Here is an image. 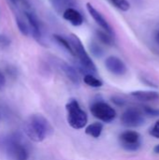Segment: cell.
Listing matches in <instances>:
<instances>
[{
	"label": "cell",
	"instance_id": "obj_25",
	"mask_svg": "<svg viewBox=\"0 0 159 160\" xmlns=\"http://www.w3.org/2000/svg\"><path fill=\"white\" fill-rule=\"evenodd\" d=\"M6 84V78L5 75L0 71V88H3Z\"/></svg>",
	"mask_w": 159,
	"mask_h": 160
},
{
	"label": "cell",
	"instance_id": "obj_15",
	"mask_svg": "<svg viewBox=\"0 0 159 160\" xmlns=\"http://www.w3.org/2000/svg\"><path fill=\"white\" fill-rule=\"evenodd\" d=\"M102 129H103V125L97 122V123H94L88 126L85 129V133L94 138H98L101 135Z\"/></svg>",
	"mask_w": 159,
	"mask_h": 160
},
{
	"label": "cell",
	"instance_id": "obj_29",
	"mask_svg": "<svg viewBox=\"0 0 159 160\" xmlns=\"http://www.w3.org/2000/svg\"><path fill=\"white\" fill-rule=\"evenodd\" d=\"M156 40H157V42L159 44V32L157 34V37H156Z\"/></svg>",
	"mask_w": 159,
	"mask_h": 160
},
{
	"label": "cell",
	"instance_id": "obj_6",
	"mask_svg": "<svg viewBox=\"0 0 159 160\" xmlns=\"http://www.w3.org/2000/svg\"><path fill=\"white\" fill-rule=\"evenodd\" d=\"M121 122L128 128H137L144 124L143 112L137 108L127 109L121 116Z\"/></svg>",
	"mask_w": 159,
	"mask_h": 160
},
{
	"label": "cell",
	"instance_id": "obj_8",
	"mask_svg": "<svg viewBox=\"0 0 159 160\" xmlns=\"http://www.w3.org/2000/svg\"><path fill=\"white\" fill-rule=\"evenodd\" d=\"M107 69L114 75H124L127 72V67L125 63L116 56H109L105 61Z\"/></svg>",
	"mask_w": 159,
	"mask_h": 160
},
{
	"label": "cell",
	"instance_id": "obj_16",
	"mask_svg": "<svg viewBox=\"0 0 159 160\" xmlns=\"http://www.w3.org/2000/svg\"><path fill=\"white\" fill-rule=\"evenodd\" d=\"M53 38H54L55 41H56L58 44H60L61 46H63V47L71 54V55L75 56L74 50H73V48H72L71 43H70L69 40H67V38H63V37H61V36H59V35H53Z\"/></svg>",
	"mask_w": 159,
	"mask_h": 160
},
{
	"label": "cell",
	"instance_id": "obj_11",
	"mask_svg": "<svg viewBox=\"0 0 159 160\" xmlns=\"http://www.w3.org/2000/svg\"><path fill=\"white\" fill-rule=\"evenodd\" d=\"M63 18L68 21L74 26H80L83 22V17L80 11L73 8H69L63 13Z\"/></svg>",
	"mask_w": 159,
	"mask_h": 160
},
{
	"label": "cell",
	"instance_id": "obj_9",
	"mask_svg": "<svg viewBox=\"0 0 159 160\" xmlns=\"http://www.w3.org/2000/svg\"><path fill=\"white\" fill-rule=\"evenodd\" d=\"M86 8L89 12V14L91 15V17L94 19V21L98 24V26L101 27V29H103L104 31H106L107 33L112 35V30L111 25L109 24V22H107V20L103 17V15L95 8V7L91 4V3H87L86 4Z\"/></svg>",
	"mask_w": 159,
	"mask_h": 160
},
{
	"label": "cell",
	"instance_id": "obj_14",
	"mask_svg": "<svg viewBox=\"0 0 159 160\" xmlns=\"http://www.w3.org/2000/svg\"><path fill=\"white\" fill-rule=\"evenodd\" d=\"M54 9L58 13H64L65 10L71 8L74 5V0H52Z\"/></svg>",
	"mask_w": 159,
	"mask_h": 160
},
{
	"label": "cell",
	"instance_id": "obj_17",
	"mask_svg": "<svg viewBox=\"0 0 159 160\" xmlns=\"http://www.w3.org/2000/svg\"><path fill=\"white\" fill-rule=\"evenodd\" d=\"M97 37L98 38V40L106 45H112L113 43V39H112V35L107 33L106 31H101V30H97Z\"/></svg>",
	"mask_w": 159,
	"mask_h": 160
},
{
	"label": "cell",
	"instance_id": "obj_21",
	"mask_svg": "<svg viewBox=\"0 0 159 160\" xmlns=\"http://www.w3.org/2000/svg\"><path fill=\"white\" fill-rule=\"evenodd\" d=\"M90 51L91 52L96 56V57H101L103 55V49L100 47V45H98L96 42H91L90 44Z\"/></svg>",
	"mask_w": 159,
	"mask_h": 160
},
{
	"label": "cell",
	"instance_id": "obj_4",
	"mask_svg": "<svg viewBox=\"0 0 159 160\" xmlns=\"http://www.w3.org/2000/svg\"><path fill=\"white\" fill-rule=\"evenodd\" d=\"M67 112V122L69 126L75 129H81L87 124V115L83 110H82L79 102L75 99H71L66 105Z\"/></svg>",
	"mask_w": 159,
	"mask_h": 160
},
{
	"label": "cell",
	"instance_id": "obj_1",
	"mask_svg": "<svg viewBox=\"0 0 159 160\" xmlns=\"http://www.w3.org/2000/svg\"><path fill=\"white\" fill-rule=\"evenodd\" d=\"M53 128L50 122L41 114H33L29 116L24 123V132L33 142H40L50 136Z\"/></svg>",
	"mask_w": 159,
	"mask_h": 160
},
{
	"label": "cell",
	"instance_id": "obj_20",
	"mask_svg": "<svg viewBox=\"0 0 159 160\" xmlns=\"http://www.w3.org/2000/svg\"><path fill=\"white\" fill-rule=\"evenodd\" d=\"M16 22H17V26H18L19 30L22 32V34L24 36H27L30 32V27H29V25H27L26 22L23 19H22L21 17L17 16Z\"/></svg>",
	"mask_w": 159,
	"mask_h": 160
},
{
	"label": "cell",
	"instance_id": "obj_18",
	"mask_svg": "<svg viewBox=\"0 0 159 160\" xmlns=\"http://www.w3.org/2000/svg\"><path fill=\"white\" fill-rule=\"evenodd\" d=\"M83 82H84L87 85L92 86V87H101L102 84H103V82H102L100 80L97 79V78H96L94 75H92V74H85V76H84V78H83Z\"/></svg>",
	"mask_w": 159,
	"mask_h": 160
},
{
	"label": "cell",
	"instance_id": "obj_24",
	"mask_svg": "<svg viewBox=\"0 0 159 160\" xmlns=\"http://www.w3.org/2000/svg\"><path fill=\"white\" fill-rule=\"evenodd\" d=\"M0 44L3 46H8L10 44V39L5 35H0Z\"/></svg>",
	"mask_w": 159,
	"mask_h": 160
},
{
	"label": "cell",
	"instance_id": "obj_2",
	"mask_svg": "<svg viewBox=\"0 0 159 160\" xmlns=\"http://www.w3.org/2000/svg\"><path fill=\"white\" fill-rule=\"evenodd\" d=\"M1 147L10 160H27L29 158L27 146L17 133L4 137L1 141Z\"/></svg>",
	"mask_w": 159,
	"mask_h": 160
},
{
	"label": "cell",
	"instance_id": "obj_27",
	"mask_svg": "<svg viewBox=\"0 0 159 160\" xmlns=\"http://www.w3.org/2000/svg\"><path fill=\"white\" fill-rule=\"evenodd\" d=\"M14 6H17L19 3H21V2H24V0H9Z\"/></svg>",
	"mask_w": 159,
	"mask_h": 160
},
{
	"label": "cell",
	"instance_id": "obj_30",
	"mask_svg": "<svg viewBox=\"0 0 159 160\" xmlns=\"http://www.w3.org/2000/svg\"><path fill=\"white\" fill-rule=\"evenodd\" d=\"M0 120H1V112H0Z\"/></svg>",
	"mask_w": 159,
	"mask_h": 160
},
{
	"label": "cell",
	"instance_id": "obj_26",
	"mask_svg": "<svg viewBox=\"0 0 159 160\" xmlns=\"http://www.w3.org/2000/svg\"><path fill=\"white\" fill-rule=\"evenodd\" d=\"M112 101L117 105H123L124 104V101L119 98H112Z\"/></svg>",
	"mask_w": 159,
	"mask_h": 160
},
{
	"label": "cell",
	"instance_id": "obj_3",
	"mask_svg": "<svg viewBox=\"0 0 159 160\" xmlns=\"http://www.w3.org/2000/svg\"><path fill=\"white\" fill-rule=\"evenodd\" d=\"M69 41L71 43V46L74 50L75 52V56L78 57L81 66L87 71L89 72V74H96L97 73V67L95 65V63L93 62V60L91 59V57L89 56L88 52H86L83 44L82 43L81 39L75 35V34H71L69 37Z\"/></svg>",
	"mask_w": 159,
	"mask_h": 160
},
{
	"label": "cell",
	"instance_id": "obj_22",
	"mask_svg": "<svg viewBox=\"0 0 159 160\" xmlns=\"http://www.w3.org/2000/svg\"><path fill=\"white\" fill-rule=\"evenodd\" d=\"M143 112L149 116H153V117L159 116V109H155V108H152L149 106H144Z\"/></svg>",
	"mask_w": 159,
	"mask_h": 160
},
{
	"label": "cell",
	"instance_id": "obj_23",
	"mask_svg": "<svg viewBox=\"0 0 159 160\" xmlns=\"http://www.w3.org/2000/svg\"><path fill=\"white\" fill-rule=\"evenodd\" d=\"M150 134H151V136L159 139V120L155 124V126H154L153 128L151 129Z\"/></svg>",
	"mask_w": 159,
	"mask_h": 160
},
{
	"label": "cell",
	"instance_id": "obj_10",
	"mask_svg": "<svg viewBox=\"0 0 159 160\" xmlns=\"http://www.w3.org/2000/svg\"><path fill=\"white\" fill-rule=\"evenodd\" d=\"M25 16L27 19V22L29 24L30 27V31L33 35V37L39 40L41 38V31H40V25H39V22L37 18V16L30 11H25Z\"/></svg>",
	"mask_w": 159,
	"mask_h": 160
},
{
	"label": "cell",
	"instance_id": "obj_12",
	"mask_svg": "<svg viewBox=\"0 0 159 160\" xmlns=\"http://www.w3.org/2000/svg\"><path fill=\"white\" fill-rule=\"evenodd\" d=\"M60 68L63 70V72L65 73V75L74 83V84H79L80 83V77L79 74L77 72V70L69 66L68 64H67L66 62H61L60 63Z\"/></svg>",
	"mask_w": 159,
	"mask_h": 160
},
{
	"label": "cell",
	"instance_id": "obj_19",
	"mask_svg": "<svg viewBox=\"0 0 159 160\" xmlns=\"http://www.w3.org/2000/svg\"><path fill=\"white\" fill-rule=\"evenodd\" d=\"M108 1L122 11H127L130 8V3L127 0H108Z\"/></svg>",
	"mask_w": 159,
	"mask_h": 160
},
{
	"label": "cell",
	"instance_id": "obj_13",
	"mask_svg": "<svg viewBox=\"0 0 159 160\" xmlns=\"http://www.w3.org/2000/svg\"><path fill=\"white\" fill-rule=\"evenodd\" d=\"M131 96L141 101H153L159 99V93L155 91H135Z\"/></svg>",
	"mask_w": 159,
	"mask_h": 160
},
{
	"label": "cell",
	"instance_id": "obj_5",
	"mask_svg": "<svg viewBox=\"0 0 159 160\" xmlns=\"http://www.w3.org/2000/svg\"><path fill=\"white\" fill-rule=\"evenodd\" d=\"M91 112L96 118L105 123H110L116 117V112L114 109L109 104L101 101L96 102L91 106Z\"/></svg>",
	"mask_w": 159,
	"mask_h": 160
},
{
	"label": "cell",
	"instance_id": "obj_28",
	"mask_svg": "<svg viewBox=\"0 0 159 160\" xmlns=\"http://www.w3.org/2000/svg\"><path fill=\"white\" fill-rule=\"evenodd\" d=\"M154 151H155V153H157V154H159V144H158V145H157V146L155 147Z\"/></svg>",
	"mask_w": 159,
	"mask_h": 160
},
{
	"label": "cell",
	"instance_id": "obj_7",
	"mask_svg": "<svg viewBox=\"0 0 159 160\" xmlns=\"http://www.w3.org/2000/svg\"><path fill=\"white\" fill-rule=\"evenodd\" d=\"M120 142L127 151H137L141 147V135L136 131H126L120 135Z\"/></svg>",
	"mask_w": 159,
	"mask_h": 160
}]
</instances>
